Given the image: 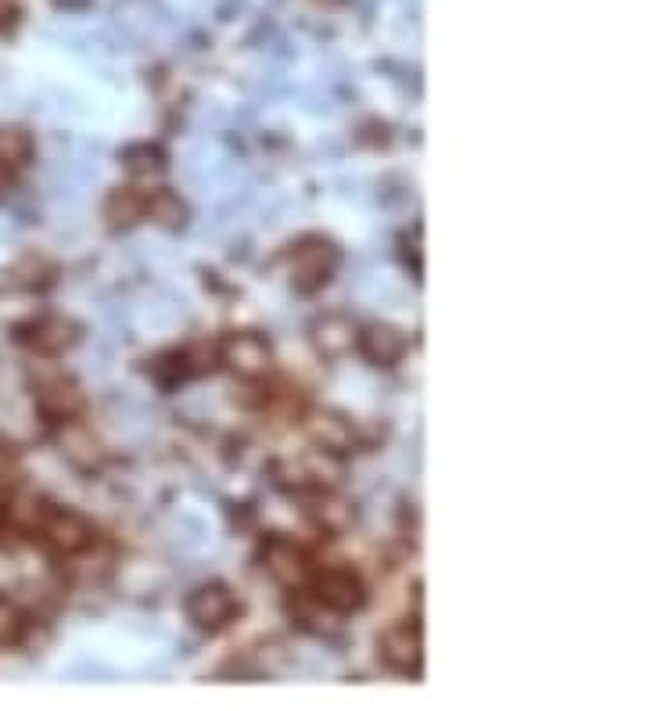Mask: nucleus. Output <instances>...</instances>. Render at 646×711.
I'll return each instance as SVG.
<instances>
[{"mask_svg": "<svg viewBox=\"0 0 646 711\" xmlns=\"http://www.w3.org/2000/svg\"><path fill=\"white\" fill-rule=\"evenodd\" d=\"M54 4H62V8H79V4H87V0H54Z\"/></svg>", "mask_w": 646, "mask_h": 711, "instance_id": "aec40b11", "label": "nucleus"}, {"mask_svg": "<svg viewBox=\"0 0 646 711\" xmlns=\"http://www.w3.org/2000/svg\"><path fill=\"white\" fill-rule=\"evenodd\" d=\"M105 212L115 227H130V223L148 216V191H140V187H119V191L108 198Z\"/></svg>", "mask_w": 646, "mask_h": 711, "instance_id": "2eb2a0df", "label": "nucleus"}, {"mask_svg": "<svg viewBox=\"0 0 646 711\" xmlns=\"http://www.w3.org/2000/svg\"><path fill=\"white\" fill-rule=\"evenodd\" d=\"M22 629H26L22 615H18L8 600H0V643H15L18 636H22Z\"/></svg>", "mask_w": 646, "mask_h": 711, "instance_id": "6ab92c4d", "label": "nucleus"}, {"mask_svg": "<svg viewBox=\"0 0 646 711\" xmlns=\"http://www.w3.org/2000/svg\"><path fill=\"white\" fill-rule=\"evenodd\" d=\"M309 435H313V442L320 449H331V453H341V457L356 449V424L334 410L309 413Z\"/></svg>", "mask_w": 646, "mask_h": 711, "instance_id": "1a4fd4ad", "label": "nucleus"}, {"mask_svg": "<svg viewBox=\"0 0 646 711\" xmlns=\"http://www.w3.org/2000/svg\"><path fill=\"white\" fill-rule=\"evenodd\" d=\"M356 349L374 367H395L402 360V352H406V338L392 324H367L356 331Z\"/></svg>", "mask_w": 646, "mask_h": 711, "instance_id": "6e6552de", "label": "nucleus"}, {"mask_svg": "<svg viewBox=\"0 0 646 711\" xmlns=\"http://www.w3.org/2000/svg\"><path fill=\"white\" fill-rule=\"evenodd\" d=\"M187 209L184 202L169 191H148V216L144 220H158L166 223V227H176V223H184Z\"/></svg>", "mask_w": 646, "mask_h": 711, "instance_id": "f3484780", "label": "nucleus"}, {"mask_svg": "<svg viewBox=\"0 0 646 711\" xmlns=\"http://www.w3.org/2000/svg\"><path fill=\"white\" fill-rule=\"evenodd\" d=\"M262 568L288 589H302L309 582V575H313V561H309L306 550L295 546L291 539H273V543H266V550H262Z\"/></svg>", "mask_w": 646, "mask_h": 711, "instance_id": "423d86ee", "label": "nucleus"}, {"mask_svg": "<svg viewBox=\"0 0 646 711\" xmlns=\"http://www.w3.org/2000/svg\"><path fill=\"white\" fill-rule=\"evenodd\" d=\"M219 363H227L230 374L245 381H262L273 367V349L259 331H234L216 349Z\"/></svg>", "mask_w": 646, "mask_h": 711, "instance_id": "f257e3e1", "label": "nucleus"}, {"mask_svg": "<svg viewBox=\"0 0 646 711\" xmlns=\"http://www.w3.org/2000/svg\"><path fill=\"white\" fill-rule=\"evenodd\" d=\"M381 650V661H385L392 672H402V676H417L420 665H424V636H420L417 625H395L381 636L377 643Z\"/></svg>", "mask_w": 646, "mask_h": 711, "instance_id": "0eeeda50", "label": "nucleus"}, {"mask_svg": "<svg viewBox=\"0 0 646 711\" xmlns=\"http://www.w3.org/2000/svg\"><path fill=\"white\" fill-rule=\"evenodd\" d=\"M356 331L359 327L352 324L349 316L331 313L313 324V345L323 356H345L349 349H356Z\"/></svg>", "mask_w": 646, "mask_h": 711, "instance_id": "f8f14e48", "label": "nucleus"}, {"mask_svg": "<svg viewBox=\"0 0 646 711\" xmlns=\"http://www.w3.org/2000/svg\"><path fill=\"white\" fill-rule=\"evenodd\" d=\"M33 158V137L15 126H0V169H22Z\"/></svg>", "mask_w": 646, "mask_h": 711, "instance_id": "dca6fc26", "label": "nucleus"}, {"mask_svg": "<svg viewBox=\"0 0 646 711\" xmlns=\"http://www.w3.org/2000/svg\"><path fill=\"white\" fill-rule=\"evenodd\" d=\"M62 453L79 467V471H94L101 464V446L97 439L90 435L83 424H72L65 421V431H62Z\"/></svg>", "mask_w": 646, "mask_h": 711, "instance_id": "ddd939ff", "label": "nucleus"}, {"mask_svg": "<svg viewBox=\"0 0 646 711\" xmlns=\"http://www.w3.org/2000/svg\"><path fill=\"white\" fill-rule=\"evenodd\" d=\"M309 593L334 615H352L367 604V582L352 568H323L309 575Z\"/></svg>", "mask_w": 646, "mask_h": 711, "instance_id": "f03ea898", "label": "nucleus"}, {"mask_svg": "<svg viewBox=\"0 0 646 711\" xmlns=\"http://www.w3.org/2000/svg\"><path fill=\"white\" fill-rule=\"evenodd\" d=\"M334 270H338V248L327 245V241H309V245L295 248L291 281H295L298 291H306V295L320 291L334 277Z\"/></svg>", "mask_w": 646, "mask_h": 711, "instance_id": "39448f33", "label": "nucleus"}, {"mask_svg": "<svg viewBox=\"0 0 646 711\" xmlns=\"http://www.w3.org/2000/svg\"><path fill=\"white\" fill-rule=\"evenodd\" d=\"M22 342L33 352H40V356H58V352H65L76 342V324L65 320V316H40V320H33L26 327Z\"/></svg>", "mask_w": 646, "mask_h": 711, "instance_id": "9d476101", "label": "nucleus"}, {"mask_svg": "<svg viewBox=\"0 0 646 711\" xmlns=\"http://www.w3.org/2000/svg\"><path fill=\"white\" fill-rule=\"evenodd\" d=\"M187 618L198 625L201 632H219L227 629L237 615H241V600L227 582H201L198 589H191L187 597Z\"/></svg>", "mask_w": 646, "mask_h": 711, "instance_id": "7ed1b4c3", "label": "nucleus"}, {"mask_svg": "<svg viewBox=\"0 0 646 711\" xmlns=\"http://www.w3.org/2000/svg\"><path fill=\"white\" fill-rule=\"evenodd\" d=\"M36 406H40V413L51 417L54 424L76 421L79 410H83V392H79L72 381L54 378V381H44V385L36 388Z\"/></svg>", "mask_w": 646, "mask_h": 711, "instance_id": "9b49d317", "label": "nucleus"}, {"mask_svg": "<svg viewBox=\"0 0 646 711\" xmlns=\"http://www.w3.org/2000/svg\"><path fill=\"white\" fill-rule=\"evenodd\" d=\"M126 169L130 173H155V169H162V151L151 148V144L130 148L126 151Z\"/></svg>", "mask_w": 646, "mask_h": 711, "instance_id": "a211bd4d", "label": "nucleus"}, {"mask_svg": "<svg viewBox=\"0 0 646 711\" xmlns=\"http://www.w3.org/2000/svg\"><path fill=\"white\" fill-rule=\"evenodd\" d=\"M309 514H313L316 528L331 532V536H341V532H349L352 521H356V510H352L345 500H334L331 492H316V503L309 507Z\"/></svg>", "mask_w": 646, "mask_h": 711, "instance_id": "4468645a", "label": "nucleus"}, {"mask_svg": "<svg viewBox=\"0 0 646 711\" xmlns=\"http://www.w3.org/2000/svg\"><path fill=\"white\" fill-rule=\"evenodd\" d=\"M36 536L44 539L47 550H54L58 557H76V553L94 546V528H90V521L65 507H47L40 525H36Z\"/></svg>", "mask_w": 646, "mask_h": 711, "instance_id": "20e7f679", "label": "nucleus"}]
</instances>
